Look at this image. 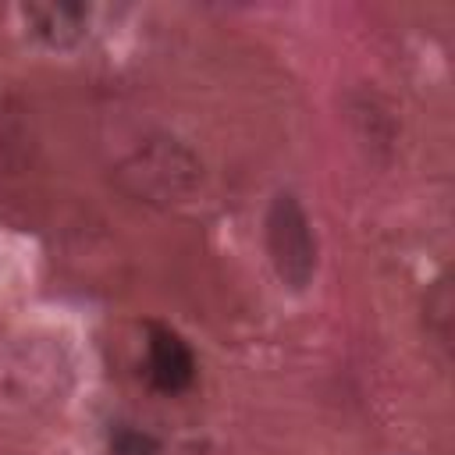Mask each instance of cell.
Returning <instances> with one entry per match:
<instances>
[{
	"label": "cell",
	"instance_id": "obj_6",
	"mask_svg": "<svg viewBox=\"0 0 455 455\" xmlns=\"http://www.w3.org/2000/svg\"><path fill=\"white\" fill-rule=\"evenodd\" d=\"M423 323H427V334L441 345V348H448L451 345V288H448V281L441 277L437 284H434V291L427 295V302H423Z\"/></svg>",
	"mask_w": 455,
	"mask_h": 455
},
{
	"label": "cell",
	"instance_id": "obj_4",
	"mask_svg": "<svg viewBox=\"0 0 455 455\" xmlns=\"http://www.w3.org/2000/svg\"><path fill=\"white\" fill-rule=\"evenodd\" d=\"M146 377L156 391H185L196 377V355L192 348L181 341V334H174L171 327L149 323V341H146Z\"/></svg>",
	"mask_w": 455,
	"mask_h": 455
},
{
	"label": "cell",
	"instance_id": "obj_7",
	"mask_svg": "<svg viewBox=\"0 0 455 455\" xmlns=\"http://www.w3.org/2000/svg\"><path fill=\"white\" fill-rule=\"evenodd\" d=\"M110 451L114 455H160L156 451V441L149 434H142V430H132V427H124V430L114 434Z\"/></svg>",
	"mask_w": 455,
	"mask_h": 455
},
{
	"label": "cell",
	"instance_id": "obj_3",
	"mask_svg": "<svg viewBox=\"0 0 455 455\" xmlns=\"http://www.w3.org/2000/svg\"><path fill=\"white\" fill-rule=\"evenodd\" d=\"M263 238H267V252H270L277 277L288 288L302 291L316 274V231H313L309 213L291 192L274 196L267 220H263Z\"/></svg>",
	"mask_w": 455,
	"mask_h": 455
},
{
	"label": "cell",
	"instance_id": "obj_5",
	"mask_svg": "<svg viewBox=\"0 0 455 455\" xmlns=\"http://www.w3.org/2000/svg\"><path fill=\"white\" fill-rule=\"evenodd\" d=\"M21 14L43 43L60 46V50L75 46L89 25V7L82 4H32V7H21Z\"/></svg>",
	"mask_w": 455,
	"mask_h": 455
},
{
	"label": "cell",
	"instance_id": "obj_1",
	"mask_svg": "<svg viewBox=\"0 0 455 455\" xmlns=\"http://www.w3.org/2000/svg\"><path fill=\"white\" fill-rule=\"evenodd\" d=\"M75 380L71 352L53 334H18L0 341V412L39 416L57 409Z\"/></svg>",
	"mask_w": 455,
	"mask_h": 455
},
{
	"label": "cell",
	"instance_id": "obj_2",
	"mask_svg": "<svg viewBox=\"0 0 455 455\" xmlns=\"http://www.w3.org/2000/svg\"><path fill=\"white\" fill-rule=\"evenodd\" d=\"M114 181L146 206H178L199 188L203 164L181 139L149 135L114 167Z\"/></svg>",
	"mask_w": 455,
	"mask_h": 455
}]
</instances>
